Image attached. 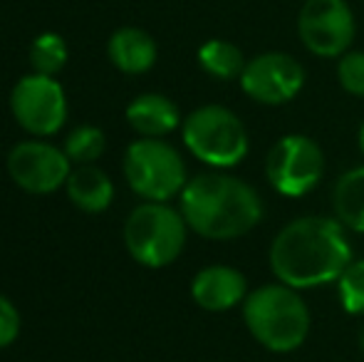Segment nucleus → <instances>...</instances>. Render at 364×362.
<instances>
[{"instance_id": "423d86ee", "label": "nucleus", "mask_w": 364, "mask_h": 362, "mask_svg": "<svg viewBox=\"0 0 364 362\" xmlns=\"http://www.w3.org/2000/svg\"><path fill=\"white\" fill-rule=\"evenodd\" d=\"M124 174L129 186L149 201H168L186 186L181 154L154 137L129 144L124 154Z\"/></svg>"}, {"instance_id": "9b49d317", "label": "nucleus", "mask_w": 364, "mask_h": 362, "mask_svg": "<svg viewBox=\"0 0 364 362\" xmlns=\"http://www.w3.org/2000/svg\"><path fill=\"white\" fill-rule=\"evenodd\" d=\"M70 156L45 142H23L8 154V174L28 193H53L70 179Z\"/></svg>"}, {"instance_id": "2eb2a0df", "label": "nucleus", "mask_w": 364, "mask_h": 362, "mask_svg": "<svg viewBox=\"0 0 364 362\" xmlns=\"http://www.w3.org/2000/svg\"><path fill=\"white\" fill-rule=\"evenodd\" d=\"M65 186H68V196L75 201V206L87 213L107 211L114 198V186H112L109 176L97 166L75 169Z\"/></svg>"}, {"instance_id": "a211bd4d", "label": "nucleus", "mask_w": 364, "mask_h": 362, "mask_svg": "<svg viewBox=\"0 0 364 362\" xmlns=\"http://www.w3.org/2000/svg\"><path fill=\"white\" fill-rule=\"evenodd\" d=\"M30 63H33L35 73L55 78L68 63V45L58 33L38 35L33 48H30Z\"/></svg>"}, {"instance_id": "1a4fd4ad", "label": "nucleus", "mask_w": 364, "mask_h": 362, "mask_svg": "<svg viewBox=\"0 0 364 362\" xmlns=\"http://www.w3.org/2000/svg\"><path fill=\"white\" fill-rule=\"evenodd\" d=\"M10 107L25 132L38 137L55 134L68 119V100L60 82L50 75L33 73L15 85Z\"/></svg>"}, {"instance_id": "b1692460", "label": "nucleus", "mask_w": 364, "mask_h": 362, "mask_svg": "<svg viewBox=\"0 0 364 362\" xmlns=\"http://www.w3.org/2000/svg\"><path fill=\"white\" fill-rule=\"evenodd\" d=\"M362 353H364V333H362Z\"/></svg>"}, {"instance_id": "aec40b11", "label": "nucleus", "mask_w": 364, "mask_h": 362, "mask_svg": "<svg viewBox=\"0 0 364 362\" xmlns=\"http://www.w3.org/2000/svg\"><path fill=\"white\" fill-rule=\"evenodd\" d=\"M342 308L350 315H364V261H352L337 278Z\"/></svg>"}, {"instance_id": "9d476101", "label": "nucleus", "mask_w": 364, "mask_h": 362, "mask_svg": "<svg viewBox=\"0 0 364 362\" xmlns=\"http://www.w3.org/2000/svg\"><path fill=\"white\" fill-rule=\"evenodd\" d=\"M305 85V70L288 53H263L245 65L240 87L260 105H285Z\"/></svg>"}, {"instance_id": "4468645a", "label": "nucleus", "mask_w": 364, "mask_h": 362, "mask_svg": "<svg viewBox=\"0 0 364 362\" xmlns=\"http://www.w3.org/2000/svg\"><path fill=\"white\" fill-rule=\"evenodd\" d=\"M127 119L139 134L144 137H164L178 127V107L164 95H139L127 107Z\"/></svg>"}, {"instance_id": "6e6552de", "label": "nucleus", "mask_w": 364, "mask_h": 362, "mask_svg": "<svg viewBox=\"0 0 364 362\" xmlns=\"http://www.w3.org/2000/svg\"><path fill=\"white\" fill-rule=\"evenodd\" d=\"M355 15L345 0H305L297 15L300 40L317 58H340L355 40Z\"/></svg>"}, {"instance_id": "f257e3e1", "label": "nucleus", "mask_w": 364, "mask_h": 362, "mask_svg": "<svg viewBox=\"0 0 364 362\" xmlns=\"http://www.w3.org/2000/svg\"><path fill=\"white\" fill-rule=\"evenodd\" d=\"M350 263V241L335 218H295L270 246V268L295 290L332 283Z\"/></svg>"}, {"instance_id": "6ab92c4d", "label": "nucleus", "mask_w": 364, "mask_h": 362, "mask_svg": "<svg viewBox=\"0 0 364 362\" xmlns=\"http://www.w3.org/2000/svg\"><path fill=\"white\" fill-rule=\"evenodd\" d=\"M105 147H107V139H105V132H102L100 127L82 124L68 137L65 151H68V156L73 161L90 164V161L100 159L102 151H105Z\"/></svg>"}, {"instance_id": "20e7f679", "label": "nucleus", "mask_w": 364, "mask_h": 362, "mask_svg": "<svg viewBox=\"0 0 364 362\" xmlns=\"http://www.w3.org/2000/svg\"><path fill=\"white\" fill-rule=\"evenodd\" d=\"M186 218L164 201L136 206L124 223V243L136 263L164 268L178 258L186 243Z\"/></svg>"}, {"instance_id": "5701e85b", "label": "nucleus", "mask_w": 364, "mask_h": 362, "mask_svg": "<svg viewBox=\"0 0 364 362\" xmlns=\"http://www.w3.org/2000/svg\"><path fill=\"white\" fill-rule=\"evenodd\" d=\"M360 149H362V154H364V124H362V129H360Z\"/></svg>"}, {"instance_id": "7ed1b4c3", "label": "nucleus", "mask_w": 364, "mask_h": 362, "mask_svg": "<svg viewBox=\"0 0 364 362\" xmlns=\"http://www.w3.org/2000/svg\"><path fill=\"white\" fill-rule=\"evenodd\" d=\"M250 335L273 353H292L310 333V313L295 288L270 283L253 290L243 303Z\"/></svg>"}, {"instance_id": "f03ea898", "label": "nucleus", "mask_w": 364, "mask_h": 362, "mask_svg": "<svg viewBox=\"0 0 364 362\" xmlns=\"http://www.w3.org/2000/svg\"><path fill=\"white\" fill-rule=\"evenodd\" d=\"M181 213L203 238L228 241L248 233L263 216V201L250 183L228 174H201L181 191Z\"/></svg>"}, {"instance_id": "dca6fc26", "label": "nucleus", "mask_w": 364, "mask_h": 362, "mask_svg": "<svg viewBox=\"0 0 364 362\" xmlns=\"http://www.w3.org/2000/svg\"><path fill=\"white\" fill-rule=\"evenodd\" d=\"M335 213L352 231H364V166L347 171L332 193Z\"/></svg>"}, {"instance_id": "ddd939ff", "label": "nucleus", "mask_w": 364, "mask_h": 362, "mask_svg": "<svg viewBox=\"0 0 364 362\" xmlns=\"http://www.w3.org/2000/svg\"><path fill=\"white\" fill-rule=\"evenodd\" d=\"M109 60L127 75H141L156 63V43L139 28H122L109 38L107 45Z\"/></svg>"}, {"instance_id": "0eeeda50", "label": "nucleus", "mask_w": 364, "mask_h": 362, "mask_svg": "<svg viewBox=\"0 0 364 362\" xmlns=\"http://www.w3.org/2000/svg\"><path fill=\"white\" fill-rule=\"evenodd\" d=\"M268 179L275 191L297 198L310 193L325 171V156L317 142L305 134H288L273 144L265 161Z\"/></svg>"}, {"instance_id": "4be33fe9", "label": "nucleus", "mask_w": 364, "mask_h": 362, "mask_svg": "<svg viewBox=\"0 0 364 362\" xmlns=\"http://www.w3.org/2000/svg\"><path fill=\"white\" fill-rule=\"evenodd\" d=\"M20 333V313L5 295H0V350L15 343Z\"/></svg>"}, {"instance_id": "f8f14e48", "label": "nucleus", "mask_w": 364, "mask_h": 362, "mask_svg": "<svg viewBox=\"0 0 364 362\" xmlns=\"http://www.w3.org/2000/svg\"><path fill=\"white\" fill-rule=\"evenodd\" d=\"M245 275L230 266H208L196 273L191 295L203 310L220 313L238 305L245 295Z\"/></svg>"}, {"instance_id": "39448f33", "label": "nucleus", "mask_w": 364, "mask_h": 362, "mask_svg": "<svg viewBox=\"0 0 364 362\" xmlns=\"http://www.w3.org/2000/svg\"><path fill=\"white\" fill-rule=\"evenodd\" d=\"M183 142L196 159L211 166H235L248 154L243 122L220 105H206L191 112L183 122Z\"/></svg>"}, {"instance_id": "412c9836", "label": "nucleus", "mask_w": 364, "mask_h": 362, "mask_svg": "<svg viewBox=\"0 0 364 362\" xmlns=\"http://www.w3.org/2000/svg\"><path fill=\"white\" fill-rule=\"evenodd\" d=\"M337 80L350 95L364 97V53H345L337 65Z\"/></svg>"}, {"instance_id": "f3484780", "label": "nucleus", "mask_w": 364, "mask_h": 362, "mask_svg": "<svg viewBox=\"0 0 364 362\" xmlns=\"http://www.w3.org/2000/svg\"><path fill=\"white\" fill-rule=\"evenodd\" d=\"M198 65L216 80H235L243 75L245 58L228 40H208L198 48Z\"/></svg>"}]
</instances>
